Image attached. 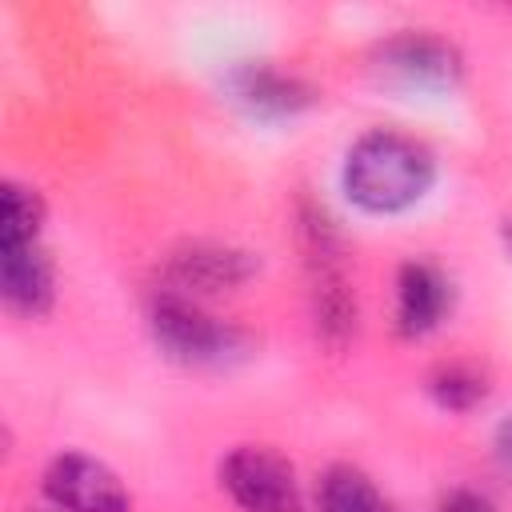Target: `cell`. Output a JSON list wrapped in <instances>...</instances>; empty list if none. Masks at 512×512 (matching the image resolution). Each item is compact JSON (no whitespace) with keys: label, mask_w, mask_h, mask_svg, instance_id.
<instances>
[{"label":"cell","mask_w":512,"mask_h":512,"mask_svg":"<svg viewBox=\"0 0 512 512\" xmlns=\"http://www.w3.org/2000/svg\"><path fill=\"white\" fill-rule=\"evenodd\" d=\"M340 180L356 208L372 216H392L424 200L436 180V160L416 136H404L396 128H372L348 148Z\"/></svg>","instance_id":"obj_1"},{"label":"cell","mask_w":512,"mask_h":512,"mask_svg":"<svg viewBox=\"0 0 512 512\" xmlns=\"http://www.w3.org/2000/svg\"><path fill=\"white\" fill-rule=\"evenodd\" d=\"M148 332L156 348L184 368H228L252 352L244 328L212 316L200 300L164 288L148 300Z\"/></svg>","instance_id":"obj_2"},{"label":"cell","mask_w":512,"mask_h":512,"mask_svg":"<svg viewBox=\"0 0 512 512\" xmlns=\"http://www.w3.org/2000/svg\"><path fill=\"white\" fill-rule=\"evenodd\" d=\"M300 244H304V268H308V300L312 320L324 344L344 348L356 336V292L344 264L340 232L332 228V216L316 204H304L300 212Z\"/></svg>","instance_id":"obj_3"},{"label":"cell","mask_w":512,"mask_h":512,"mask_svg":"<svg viewBox=\"0 0 512 512\" xmlns=\"http://www.w3.org/2000/svg\"><path fill=\"white\" fill-rule=\"evenodd\" d=\"M220 488L244 512H300V480L288 456L264 444H240L220 460Z\"/></svg>","instance_id":"obj_4"},{"label":"cell","mask_w":512,"mask_h":512,"mask_svg":"<svg viewBox=\"0 0 512 512\" xmlns=\"http://www.w3.org/2000/svg\"><path fill=\"white\" fill-rule=\"evenodd\" d=\"M376 72L400 88H420V92H444V88H456L464 64H460V52L444 40V36H432V32H396L388 40L376 44V56H372Z\"/></svg>","instance_id":"obj_5"},{"label":"cell","mask_w":512,"mask_h":512,"mask_svg":"<svg viewBox=\"0 0 512 512\" xmlns=\"http://www.w3.org/2000/svg\"><path fill=\"white\" fill-rule=\"evenodd\" d=\"M256 272H260V260L252 252L232 248V244H216V240H192V244L176 248L164 260L160 288L200 300V296H212V292L240 288Z\"/></svg>","instance_id":"obj_6"},{"label":"cell","mask_w":512,"mask_h":512,"mask_svg":"<svg viewBox=\"0 0 512 512\" xmlns=\"http://www.w3.org/2000/svg\"><path fill=\"white\" fill-rule=\"evenodd\" d=\"M40 488L56 504V512H128L132 508L124 480L88 452L52 456Z\"/></svg>","instance_id":"obj_7"},{"label":"cell","mask_w":512,"mask_h":512,"mask_svg":"<svg viewBox=\"0 0 512 512\" xmlns=\"http://www.w3.org/2000/svg\"><path fill=\"white\" fill-rule=\"evenodd\" d=\"M452 312V280L432 260H404L396 272V332L420 340Z\"/></svg>","instance_id":"obj_8"},{"label":"cell","mask_w":512,"mask_h":512,"mask_svg":"<svg viewBox=\"0 0 512 512\" xmlns=\"http://www.w3.org/2000/svg\"><path fill=\"white\" fill-rule=\"evenodd\" d=\"M0 292L20 316H44L56 300V268L40 240L0 244Z\"/></svg>","instance_id":"obj_9"},{"label":"cell","mask_w":512,"mask_h":512,"mask_svg":"<svg viewBox=\"0 0 512 512\" xmlns=\"http://www.w3.org/2000/svg\"><path fill=\"white\" fill-rule=\"evenodd\" d=\"M228 88H232V100L240 108H248L252 116H264V120L296 116V112L316 104V88L312 84H304L300 76L280 72L272 64H240L228 76Z\"/></svg>","instance_id":"obj_10"},{"label":"cell","mask_w":512,"mask_h":512,"mask_svg":"<svg viewBox=\"0 0 512 512\" xmlns=\"http://www.w3.org/2000/svg\"><path fill=\"white\" fill-rule=\"evenodd\" d=\"M316 508L320 512H396V504L356 464H328L316 476Z\"/></svg>","instance_id":"obj_11"},{"label":"cell","mask_w":512,"mask_h":512,"mask_svg":"<svg viewBox=\"0 0 512 512\" xmlns=\"http://www.w3.org/2000/svg\"><path fill=\"white\" fill-rule=\"evenodd\" d=\"M40 224H44V196L32 184L4 180V188H0V244L40 240Z\"/></svg>","instance_id":"obj_12"},{"label":"cell","mask_w":512,"mask_h":512,"mask_svg":"<svg viewBox=\"0 0 512 512\" xmlns=\"http://www.w3.org/2000/svg\"><path fill=\"white\" fill-rule=\"evenodd\" d=\"M428 396L448 412H468L488 396V380H484L480 368L460 364V360L436 364L432 376H428Z\"/></svg>","instance_id":"obj_13"},{"label":"cell","mask_w":512,"mask_h":512,"mask_svg":"<svg viewBox=\"0 0 512 512\" xmlns=\"http://www.w3.org/2000/svg\"><path fill=\"white\" fill-rule=\"evenodd\" d=\"M436 512H496V504L476 488H448L436 500Z\"/></svg>","instance_id":"obj_14"},{"label":"cell","mask_w":512,"mask_h":512,"mask_svg":"<svg viewBox=\"0 0 512 512\" xmlns=\"http://www.w3.org/2000/svg\"><path fill=\"white\" fill-rule=\"evenodd\" d=\"M492 452H496V464L512 476V416H504L496 424V436H492Z\"/></svg>","instance_id":"obj_15"}]
</instances>
